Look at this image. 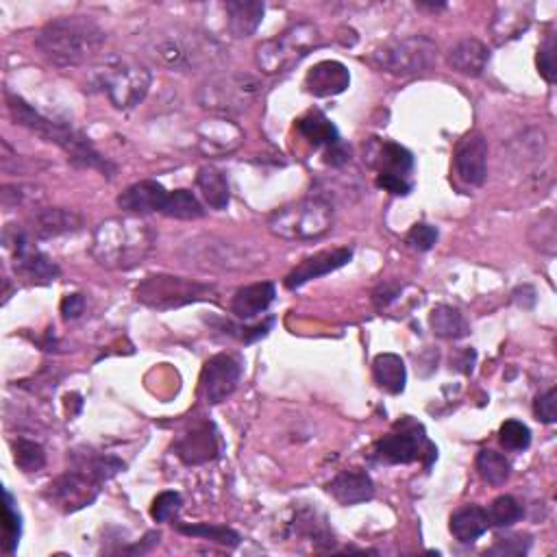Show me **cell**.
Listing matches in <instances>:
<instances>
[{
  "mask_svg": "<svg viewBox=\"0 0 557 557\" xmlns=\"http://www.w3.org/2000/svg\"><path fill=\"white\" fill-rule=\"evenodd\" d=\"M107 33L88 16H64L44 24L35 37L40 55L59 68L88 64L103 51Z\"/></svg>",
  "mask_w": 557,
  "mask_h": 557,
  "instance_id": "1",
  "label": "cell"
},
{
  "mask_svg": "<svg viewBox=\"0 0 557 557\" xmlns=\"http://www.w3.org/2000/svg\"><path fill=\"white\" fill-rule=\"evenodd\" d=\"M5 101H7L11 118L16 120V125L35 133L37 138L59 146L61 151L68 155V159L74 166L85 168V170H98L107 177H114L116 166L96 151L88 135H83L81 131H77L70 125H64V122H57V120L42 116L40 111L33 109L27 101H24V98H20L16 94L7 92Z\"/></svg>",
  "mask_w": 557,
  "mask_h": 557,
  "instance_id": "2",
  "label": "cell"
},
{
  "mask_svg": "<svg viewBox=\"0 0 557 557\" xmlns=\"http://www.w3.org/2000/svg\"><path fill=\"white\" fill-rule=\"evenodd\" d=\"M155 242V231L142 218H109L92 235V257L107 270H133L146 262Z\"/></svg>",
  "mask_w": 557,
  "mask_h": 557,
  "instance_id": "3",
  "label": "cell"
},
{
  "mask_svg": "<svg viewBox=\"0 0 557 557\" xmlns=\"http://www.w3.org/2000/svg\"><path fill=\"white\" fill-rule=\"evenodd\" d=\"M148 53L159 66L175 72H192L212 66L220 55V46L205 33L175 29L159 33L148 46Z\"/></svg>",
  "mask_w": 557,
  "mask_h": 557,
  "instance_id": "4",
  "label": "cell"
},
{
  "mask_svg": "<svg viewBox=\"0 0 557 557\" xmlns=\"http://www.w3.org/2000/svg\"><path fill=\"white\" fill-rule=\"evenodd\" d=\"M151 70L129 57L109 55L94 70V85L116 109H133L151 90Z\"/></svg>",
  "mask_w": 557,
  "mask_h": 557,
  "instance_id": "5",
  "label": "cell"
},
{
  "mask_svg": "<svg viewBox=\"0 0 557 557\" xmlns=\"http://www.w3.org/2000/svg\"><path fill=\"white\" fill-rule=\"evenodd\" d=\"M264 81L246 72H220L198 88V105L222 116H238L249 111L264 96Z\"/></svg>",
  "mask_w": 557,
  "mask_h": 557,
  "instance_id": "6",
  "label": "cell"
},
{
  "mask_svg": "<svg viewBox=\"0 0 557 557\" xmlns=\"http://www.w3.org/2000/svg\"><path fill=\"white\" fill-rule=\"evenodd\" d=\"M333 227V207L320 196H309L277 209L268 218L272 235L288 242L318 240Z\"/></svg>",
  "mask_w": 557,
  "mask_h": 557,
  "instance_id": "7",
  "label": "cell"
},
{
  "mask_svg": "<svg viewBox=\"0 0 557 557\" xmlns=\"http://www.w3.org/2000/svg\"><path fill=\"white\" fill-rule=\"evenodd\" d=\"M323 46V33L312 22L292 24L272 40L257 46L255 64L264 74H281Z\"/></svg>",
  "mask_w": 557,
  "mask_h": 557,
  "instance_id": "8",
  "label": "cell"
},
{
  "mask_svg": "<svg viewBox=\"0 0 557 557\" xmlns=\"http://www.w3.org/2000/svg\"><path fill=\"white\" fill-rule=\"evenodd\" d=\"M438 59V44L427 35H410L392 40L370 55V64L392 77H416L433 68Z\"/></svg>",
  "mask_w": 557,
  "mask_h": 557,
  "instance_id": "9",
  "label": "cell"
},
{
  "mask_svg": "<svg viewBox=\"0 0 557 557\" xmlns=\"http://www.w3.org/2000/svg\"><path fill=\"white\" fill-rule=\"evenodd\" d=\"M214 296L216 288L209 286V283L172 275L146 277L138 286V290H135V299L146 307L157 309V312H170V309L214 299Z\"/></svg>",
  "mask_w": 557,
  "mask_h": 557,
  "instance_id": "10",
  "label": "cell"
},
{
  "mask_svg": "<svg viewBox=\"0 0 557 557\" xmlns=\"http://www.w3.org/2000/svg\"><path fill=\"white\" fill-rule=\"evenodd\" d=\"M5 246L14 257V268L20 277H24L31 283H53L61 270L53 262L51 257L44 255L42 251L33 249L31 235L27 229H7L5 231Z\"/></svg>",
  "mask_w": 557,
  "mask_h": 557,
  "instance_id": "11",
  "label": "cell"
},
{
  "mask_svg": "<svg viewBox=\"0 0 557 557\" xmlns=\"http://www.w3.org/2000/svg\"><path fill=\"white\" fill-rule=\"evenodd\" d=\"M185 259L201 268H220V270H249L259 264V257H251L249 251L238 249L220 238H198L185 244Z\"/></svg>",
  "mask_w": 557,
  "mask_h": 557,
  "instance_id": "12",
  "label": "cell"
},
{
  "mask_svg": "<svg viewBox=\"0 0 557 557\" xmlns=\"http://www.w3.org/2000/svg\"><path fill=\"white\" fill-rule=\"evenodd\" d=\"M101 486V481L92 479L90 475L81 473L77 468H70L68 473L51 481L44 497L64 514H74L83 510V507H90L96 501Z\"/></svg>",
  "mask_w": 557,
  "mask_h": 557,
  "instance_id": "13",
  "label": "cell"
},
{
  "mask_svg": "<svg viewBox=\"0 0 557 557\" xmlns=\"http://www.w3.org/2000/svg\"><path fill=\"white\" fill-rule=\"evenodd\" d=\"M240 379H242V364L238 357H233L229 353H218L205 362L198 392H201V399L205 403L218 405L222 401H227L235 392Z\"/></svg>",
  "mask_w": 557,
  "mask_h": 557,
  "instance_id": "14",
  "label": "cell"
},
{
  "mask_svg": "<svg viewBox=\"0 0 557 557\" xmlns=\"http://www.w3.org/2000/svg\"><path fill=\"white\" fill-rule=\"evenodd\" d=\"M375 455L379 462L386 464H412L416 460H425V466H429L438 457V449L425 436H418V427H414L412 431H394L379 440Z\"/></svg>",
  "mask_w": 557,
  "mask_h": 557,
  "instance_id": "15",
  "label": "cell"
},
{
  "mask_svg": "<svg viewBox=\"0 0 557 557\" xmlns=\"http://www.w3.org/2000/svg\"><path fill=\"white\" fill-rule=\"evenodd\" d=\"M455 175L468 188H481L488 177V140L484 133L470 131L455 146Z\"/></svg>",
  "mask_w": 557,
  "mask_h": 557,
  "instance_id": "16",
  "label": "cell"
},
{
  "mask_svg": "<svg viewBox=\"0 0 557 557\" xmlns=\"http://www.w3.org/2000/svg\"><path fill=\"white\" fill-rule=\"evenodd\" d=\"M364 162L377 170V175L407 179L414 170V155L396 142L373 138L364 146ZM410 181V179H407Z\"/></svg>",
  "mask_w": 557,
  "mask_h": 557,
  "instance_id": "17",
  "label": "cell"
},
{
  "mask_svg": "<svg viewBox=\"0 0 557 557\" xmlns=\"http://www.w3.org/2000/svg\"><path fill=\"white\" fill-rule=\"evenodd\" d=\"M27 231L35 240H53L83 227V216L68 207H37L29 216Z\"/></svg>",
  "mask_w": 557,
  "mask_h": 557,
  "instance_id": "18",
  "label": "cell"
},
{
  "mask_svg": "<svg viewBox=\"0 0 557 557\" xmlns=\"http://www.w3.org/2000/svg\"><path fill=\"white\" fill-rule=\"evenodd\" d=\"M218 433L212 423H198L175 442V453L188 466L212 462L218 457Z\"/></svg>",
  "mask_w": 557,
  "mask_h": 557,
  "instance_id": "19",
  "label": "cell"
},
{
  "mask_svg": "<svg viewBox=\"0 0 557 557\" xmlns=\"http://www.w3.org/2000/svg\"><path fill=\"white\" fill-rule=\"evenodd\" d=\"M168 190L157 181H138L118 196V207L129 216H146V214H162L166 205Z\"/></svg>",
  "mask_w": 557,
  "mask_h": 557,
  "instance_id": "20",
  "label": "cell"
},
{
  "mask_svg": "<svg viewBox=\"0 0 557 557\" xmlns=\"http://www.w3.org/2000/svg\"><path fill=\"white\" fill-rule=\"evenodd\" d=\"M351 257H353V249H333V251H323L307 257L286 277V288L296 290L309 281L325 277L329 272L349 264Z\"/></svg>",
  "mask_w": 557,
  "mask_h": 557,
  "instance_id": "21",
  "label": "cell"
},
{
  "mask_svg": "<svg viewBox=\"0 0 557 557\" xmlns=\"http://www.w3.org/2000/svg\"><path fill=\"white\" fill-rule=\"evenodd\" d=\"M351 85V72L340 61H320L305 77V90L316 98H329L346 92Z\"/></svg>",
  "mask_w": 557,
  "mask_h": 557,
  "instance_id": "22",
  "label": "cell"
},
{
  "mask_svg": "<svg viewBox=\"0 0 557 557\" xmlns=\"http://www.w3.org/2000/svg\"><path fill=\"white\" fill-rule=\"evenodd\" d=\"M531 18H534V5L529 3H505L497 9L492 20V37L494 42L499 46L514 42L521 37L531 24Z\"/></svg>",
  "mask_w": 557,
  "mask_h": 557,
  "instance_id": "23",
  "label": "cell"
},
{
  "mask_svg": "<svg viewBox=\"0 0 557 557\" xmlns=\"http://www.w3.org/2000/svg\"><path fill=\"white\" fill-rule=\"evenodd\" d=\"M327 492L340 505H360L375 497V484L364 470H344L327 486Z\"/></svg>",
  "mask_w": 557,
  "mask_h": 557,
  "instance_id": "24",
  "label": "cell"
},
{
  "mask_svg": "<svg viewBox=\"0 0 557 557\" xmlns=\"http://www.w3.org/2000/svg\"><path fill=\"white\" fill-rule=\"evenodd\" d=\"M490 64V51L475 37H464L449 51V66L464 77H481Z\"/></svg>",
  "mask_w": 557,
  "mask_h": 557,
  "instance_id": "25",
  "label": "cell"
},
{
  "mask_svg": "<svg viewBox=\"0 0 557 557\" xmlns=\"http://www.w3.org/2000/svg\"><path fill=\"white\" fill-rule=\"evenodd\" d=\"M227 29L235 40L251 37L264 20L266 5L262 0H229L225 3Z\"/></svg>",
  "mask_w": 557,
  "mask_h": 557,
  "instance_id": "26",
  "label": "cell"
},
{
  "mask_svg": "<svg viewBox=\"0 0 557 557\" xmlns=\"http://www.w3.org/2000/svg\"><path fill=\"white\" fill-rule=\"evenodd\" d=\"M275 296H277L275 283L270 281L253 283V286H246L235 292L231 301V312L242 320H251L266 312V309L272 305V301H275Z\"/></svg>",
  "mask_w": 557,
  "mask_h": 557,
  "instance_id": "27",
  "label": "cell"
},
{
  "mask_svg": "<svg viewBox=\"0 0 557 557\" xmlns=\"http://www.w3.org/2000/svg\"><path fill=\"white\" fill-rule=\"evenodd\" d=\"M70 464H72V468L81 470V473L90 475L96 481H101V484H105L107 479L118 475L120 470H125V462L118 460V457L96 453L92 449L72 451L70 453Z\"/></svg>",
  "mask_w": 557,
  "mask_h": 557,
  "instance_id": "28",
  "label": "cell"
},
{
  "mask_svg": "<svg viewBox=\"0 0 557 557\" xmlns=\"http://www.w3.org/2000/svg\"><path fill=\"white\" fill-rule=\"evenodd\" d=\"M490 529L488 512L479 505H464L451 516V534L457 542L470 544L479 540Z\"/></svg>",
  "mask_w": 557,
  "mask_h": 557,
  "instance_id": "29",
  "label": "cell"
},
{
  "mask_svg": "<svg viewBox=\"0 0 557 557\" xmlns=\"http://www.w3.org/2000/svg\"><path fill=\"white\" fill-rule=\"evenodd\" d=\"M296 131H299L314 148H320V146L331 148L338 142H342L336 125H333L323 111H318V109L307 111L303 118L296 120Z\"/></svg>",
  "mask_w": 557,
  "mask_h": 557,
  "instance_id": "30",
  "label": "cell"
},
{
  "mask_svg": "<svg viewBox=\"0 0 557 557\" xmlns=\"http://www.w3.org/2000/svg\"><path fill=\"white\" fill-rule=\"evenodd\" d=\"M198 138L205 151L227 153L242 142V131L229 120H207L198 127Z\"/></svg>",
  "mask_w": 557,
  "mask_h": 557,
  "instance_id": "31",
  "label": "cell"
},
{
  "mask_svg": "<svg viewBox=\"0 0 557 557\" xmlns=\"http://www.w3.org/2000/svg\"><path fill=\"white\" fill-rule=\"evenodd\" d=\"M196 185H198V190H201L205 203L212 209H216V212H222V209L229 207L231 190H229L225 172L218 170L216 166L198 168Z\"/></svg>",
  "mask_w": 557,
  "mask_h": 557,
  "instance_id": "32",
  "label": "cell"
},
{
  "mask_svg": "<svg viewBox=\"0 0 557 557\" xmlns=\"http://www.w3.org/2000/svg\"><path fill=\"white\" fill-rule=\"evenodd\" d=\"M373 375L377 386L386 390L388 394H401L407 383V370L405 362L394 353H381L373 362Z\"/></svg>",
  "mask_w": 557,
  "mask_h": 557,
  "instance_id": "33",
  "label": "cell"
},
{
  "mask_svg": "<svg viewBox=\"0 0 557 557\" xmlns=\"http://www.w3.org/2000/svg\"><path fill=\"white\" fill-rule=\"evenodd\" d=\"M429 325L438 338L444 340H462L470 333L468 320L460 309L451 305H438L429 316Z\"/></svg>",
  "mask_w": 557,
  "mask_h": 557,
  "instance_id": "34",
  "label": "cell"
},
{
  "mask_svg": "<svg viewBox=\"0 0 557 557\" xmlns=\"http://www.w3.org/2000/svg\"><path fill=\"white\" fill-rule=\"evenodd\" d=\"M477 470H479V477L486 481L490 486H503L507 479L512 475V466L510 460L503 453H497L492 449H484L479 451L477 455Z\"/></svg>",
  "mask_w": 557,
  "mask_h": 557,
  "instance_id": "35",
  "label": "cell"
},
{
  "mask_svg": "<svg viewBox=\"0 0 557 557\" xmlns=\"http://www.w3.org/2000/svg\"><path fill=\"white\" fill-rule=\"evenodd\" d=\"M162 214L177 220H198L205 216V209L190 190H175L168 192Z\"/></svg>",
  "mask_w": 557,
  "mask_h": 557,
  "instance_id": "36",
  "label": "cell"
},
{
  "mask_svg": "<svg viewBox=\"0 0 557 557\" xmlns=\"http://www.w3.org/2000/svg\"><path fill=\"white\" fill-rule=\"evenodd\" d=\"M529 242L544 255L557 253V218L553 209L540 214V218L529 229Z\"/></svg>",
  "mask_w": 557,
  "mask_h": 557,
  "instance_id": "37",
  "label": "cell"
},
{
  "mask_svg": "<svg viewBox=\"0 0 557 557\" xmlns=\"http://www.w3.org/2000/svg\"><path fill=\"white\" fill-rule=\"evenodd\" d=\"M11 447H14V462L22 473H40L46 466V451L40 442L18 438Z\"/></svg>",
  "mask_w": 557,
  "mask_h": 557,
  "instance_id": "38",
  "label": "cell"
},
{
  "mask_svg": "<svg viewBox=\"0 0 557 557\" xmlns=\"http://www.w3.org/2000/svg\"><path fill=\"white\" fill-rule=\"evenodd\" d=\"M5 503H3V549L7 555H14L22 534V518L14 507V494L3 490Z\"/></svg>",
  "mask_w": 557,
  "mask_h": 557,
  "instance_id": "39",
  "label": "cell"
},
{
  "mask_svg": "<svg viewBox=\"0 0 557 557\" xmlns=\"http://www.w3.org/2000/svg\"><path fill=\"white\" fill-rule=\"evenodd\" d=\"M488 521L494 527H510L514 523L521 521L523 516V505L518 503L512 494H501V497L494 499L488 507Z\"/></svg>",
  "mask_w": 557,
  "mask_h": 557,
  "instance_id": "40",
  "label": "cell"
},
{
  "mask_svg": "<svg viewBox=\"0 0 557 557\" xmlns=\"http://www.w3.org/2000/svg\"><path fill=\"white\" fill-rule=\"evenodd\" d=\"M44 201V194L35 188V185H3V205L7 209L18 207H33L37 209Z\"/></svg>",
  "mask_w": 557,
  "mask_h": 557,
  "instance_id": "41",
  "label": "cell"
},
{
  "mask_svg": "<svg viewBox=\"0 0 557 557\" xmlns=\"http://www.w3.org/2000/svg\"><path fill=\"white\" fill-rule=\"evenodd\" d=\"M177 529L181 531V534L185 536H196V538H207V540H212V542H218L222 544V547H238L240 544V536L235 534L233 529L229 527H214V525H194V527H188V525H177Z\"/></svg>",
  "mask_w": 557,
  "mask_h": 557,
  "instance_id": "42",
  "label": "cell"
},
{
  "mask_svg": "<svg viewBox=\"0 0 557 557\" xmlns=\"http://www.w3.org/2000/svg\"><path fill=\"white\" fill-rule=\"evenodd\" d=\"M499 440L507 451H525L531 444V431L521 420H505L499 429Z\"/></svg>",
  "mask_w": 557,
  "mask_h": 557,
  "instance_id": "43",
  "label": "cell"
},
{
  "mask_svg": "<svg viewBox=\"0 0 557 557\" xmlns=\"http://www.w3.org/2000/svg\"><path fill=\"white\" fill-rule=\"evenodd\" d=\"M183 507V497L179 492H162L151 505V516L157 523H168L179 514Z\"/></svg>",
  "mask_w": 557,
  "mask_h": 557,
  "instance_id": "44",
  "label": "cell"
},
{
  "mask_svg": "<svg viewBox=\"0 0 557 557\" xmlns=\"http://www.w3.org/2000/svg\"><path fill=\"white\" fill-rule=\"evenodd\" d=\"M438 242V229L425 225V222H420V225H414L410 229V233L405 235V244L410 246V249L418 251V253H425L431 251L433 244Z\"/></svg>",
  "mask_w": 557,
  "mask_h": 557,
  "instance_id": "45",
  "label": "cell"
},
{
  "mask_svg": "<svg viewBox=\"0 0 557 557\" xmlns=\"http://www.w3.org/2000/svg\"><path fill=\"white\" fill-rule=\"evenodd\" d=\"M536 64H538V72L544 77L547 83H555L557 79V70H555V37L549 35L547 42H544L538 48V57H536Z\"/></svg>",
  "mask_w": 557,
  "mask_h": 557,
  "instance_id": "46",
  "label": "cell"
},
{
  "mask_svg": "<svg viewBox=\"0 0 557 557\" xmlns=\"http://www.w3.org/2000/svg\"><path fill=\"white\" fill-rule=\"evenodd\" d=\"M531 547V540L523 534H514V536H505V538H497L494 547L488 551L490 555H525Z\"/></svg>",
  "mask_w": 557,
  "mask_h": 557,
  "instance_id": "47",
  "label": "cell"
},
{
  "mask_svg": "<svg viewBox=\"0 0 557 557\" xmlns=\"http://www.w3.org/2000/svg\"><path fill=\"white\" fill-rule=\"evenodd\" d=\"M534 414L544 425H553L557 420V390L551 388L540 394L534 405Z\"/></svg>",
  "mask_w": 557,
  "mask_h": 557,
  "instance_id": "48",
  "label": "cell"
},
{
  "mask_svg": "<svg viewBox=\"0 0 557 557\" xmlns=\"http://www.w3.org/2000/svg\"><path fill=\"white\" fill-rule=\"evenodd\" d=\"M85 312V296L74 292V294H66L64 301H61V314H64L66 320H77L81 318Z\"/></svg>",
  "mask_w": 557,
  "mask_h": 557,
  "instance_id": "49",
  "label": "cell"
},
{
  "mask_svg": "<svg viewBox=\"0 0 557 557\" xmlns=\"http://www.w3.org/2000/svg\"><path fill=\"white\" fill-rule=\"evenodd\" d=\"M377 185L381 190H386L394 196H407L412 192V181L390 177V175H377Z\"/></svg>",
  "mask_w": 557,
  "mask_h": 557,
  "instance_id": "50",
  "label": "cell"
},
{
  "mask_svg": "<svg viewBox=\"0 0 557 557\" xmlns=\"http://www.w3.org/2000/svg\"><path fill=\"white\" fill-rule=\"evenodd\" d=\"M403 286H399V283H394V281H386V283H381V286L373 292V301L379 309H386L392 301H396V296L401 294Z\"/></svg>",
  "mask_w": 557,
  "mask_h": 557,
  "instance_id": "51",
  "label": "cell"
},
{
  "mask_svg": "<svg viewBox=\"0 0 557 557\" xmlns=\"http://www.w3.org/2000/svg\"><path fill=\"white\" fill-rule=\"evenodd\" d=\"M351 159V148L344 142H338L336 146H331L325 151V164L331 168H342L344 164H349Z\"/></svg>",
  "mask_w": 557,
  "mask_h": 557,
  "instance_id": "52",
  "label": "cell"
}]
</instances>
